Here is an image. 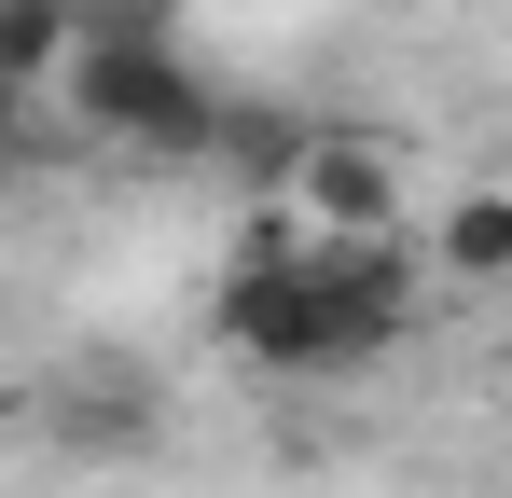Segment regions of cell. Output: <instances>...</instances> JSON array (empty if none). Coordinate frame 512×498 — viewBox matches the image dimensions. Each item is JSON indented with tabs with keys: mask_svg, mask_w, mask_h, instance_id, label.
<instances>
[{
	"mask_svg": "<svg viewBox=\"0 0 512 498\" xmlns=\"http://www.w3.org/2000/svg\"><path fill=\"white\" fill-rule=\"evenodd\" d=\"M56 83H70V125L125 139V153H208V111H222L208 83L180 70L167 28H70Z\"/></svg>",
	"mask_w": 512,
	"mask_h": 498,
	"instance_id": "6da1fadb",
	"label": "cell"
},
{
	"mask_svg": "<svg viewBox=\"0 0 512 498\" xmlns=\"http://www.w3.org/2000/svg\"><path fill=\"white\" fill-rule=\"evenodd\" d=\"M263 208H277L305 249H333V236H402V166L374 153V139H346V125H305L291 166L263 180Z\"/></svg>",
	"mask_w": 512,
	"mask_h": 498,
	"instance_id": "7a4b0ae2",
	"label": "cell"
},
{
	"mask_svg": "<svg viewBox=\"0 0 512 498\" xmlns=\"http://www.w3.org/2000/svg\"><path fill=\"white\" fill-rule=\"evenodd\" d=\"M153 374H139V360H84V374H56V443H70V457H139V443H153Z\"/></svg>",
	"mask_w": 512,
	"mask_h": 498,
	"instance_id": "3957f363",
	"label": "cell"
},
{
	"mask_svg": "<svg viewBox=\"0 0 512 498\" xmlns=\"http://www.w3.org/2000/svg\"><path fill=\"white\" fill-rule=\"evenodd\" d=\"M429 263L457 277V291H485V277H512V194L499 180H471L443 222H429Z\"/></svg>",
	"mask_w": 512,
	"mask_h": 498,
	"instance_id": "277c9868",
	"label": "cell"
},
{
	"mask_svg": "<svg viewBox=\"0 0 512 498\" xmlns=\"http://www.w3.org/2000/svg\"><path fill=\"white\" fill-rule=\"evenodd\" d=\"M70 56V0H0V83H56Z\"/></svg>",
	"mask_w": 512,
	"mask_h": 498,
	"instance_id": "5b68a950",
	"label": "cell"
},
{
	"mask_svg": "<svg viewBox=\"0 0 512 498\" xmlns=\"http://www.w3.org/2000/svg\"><path fill=\"white\" fill-rule=\"evenodd\" d=\"M70 28H167V0H70Z\"/></svg>",
	"mask_w": 512,
	"mask_h": 498,
	"instance_id": "8992f818",
	"label": "cell"
},
{
	"mask_svg": "<svg viewBox=\"0 0 512 498\" xmlns=\"http://www.w3.org/2000/svg\"><path fill=\"white\" fill-rule=\"evenodd\" d=\"M14 139H28V83H0V166H14Z\"/></svg>",
	"mask_w": 512,
	"mask_h": 498,
	"instance_id": "52a82bcc",
	"label": "cell"
}]
</instances>
